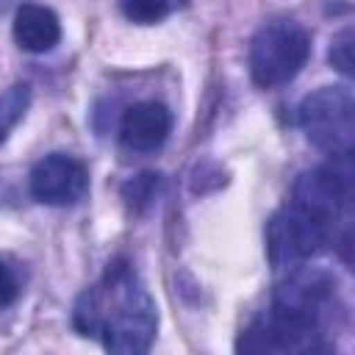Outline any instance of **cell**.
Listing matches in <instances>:
<instances>
[{
	"label": "cell",
	"instance_id": "obj_1",
	"mask_svg": "<svg viewBox=\"0 0 355 355\" xmlns=\"http://www.w3.org/2000/svg\"><path fill=\"white\" fill-rule=\"evenodd\" d=\"M344 302L333 272L300 263L272 291L269 308L239 336V352L255 355H311L327 349V333L338 327Z\"/></svg>",
	"mask_w": 355,
	"mask_h": 355
},
{
	"label": "cell",
	"instance_id": "obj_2",
	"mask_svg": "<svg viewBox=\"0 0 355 355\" xmlns=\"http://www.w3.org/2000/svg\"><path fill=\"white\" fill-rule=\"evenodd\" d=\"M72 327L100 338L108 352L141 355L155 341L158 305L139 272L125 258H114L103 277L75 300Z\"/></svg>",
	"mask_w": 355,
	"mask_h": 355
},
{
	"label": "cell",
	"instance_id": "obj_3",
	"mask_svg": "<svg viewBox=\"0 0 355 355\" xmlns=\"http://www.w3.org/2000/svg\"><path fill=\"white\" fill-rule=\"evenodd\" d=\"M333 244H341L344 255H347L349 225H344V227L330 225L288 200L266 222V258L275 269H291V266L308 263L311 258L322 255ZM347 261H349V255H347Z\"/></svg>",
	"mask_w": 355,
	"mask_h": 355
},
{
	"label": "cell",
	"instance_id": "obj_4",
	"mask_svg": "<svg viewBox=\"0 0 355 355\" xmlns=\"http://www.w3.org/2000/svg\"><path fill=\"white\" fill-rule=\"evenodd\" d=\"M311 58V33L294 17H272L250 39L247 67L261 89L291 83Z\"/></svg>",
	"mask_w": 355,
	"mask_h": 355
},
{
	"label": "cell",
	"instance_id": "obj_5",
	"mask_svg": "<svg viewBox=\"0 0 355 355\" xmlns=\"http://www.w3.org/2000/svg\"><path fill=\"white\" fill-rule=\"evenodd\" d=\"M297 122L305 139L327 158H352L355 144V97L347 83L319 86L302 97Z\"/></svg>",
	"mask_w": 355,
	"mask_h": 355
},
{
	"label": "cell",
	"instance_id": "obj_6",
	"mask_svg": "<svg viewBox=\"0 0 355 355\" xmlns=\"http://www.w3.org/2000/svg\"><path fill=\"white\" fill-rule=\"evenodd\" d=\"M288 202L330 222L349 225L352 208V158H330L297 175Z\"/></svg>",
	"mask_w": 355,
	"mask_h": 355
},
{
	"label": "cell",
	"instance_id": "obj_7",
	"mask_svg": "<svg viewBox=\"0 0 355 355\" xmlns=\"http://www.w3.org/2000/svg\"><path fill=\"white\" fill-rule=\"evenodd\" d=\"M28 191L36 202L67 208L89 194V169L69 153H47L28 175Z\"/></svg>",
	"mask_w": 355,
	"mask_h": 355
},
{
	"label": "cell",
	"instance_id": "obj_8",
	"mask_svg": "<svg viewBox=\"0 0 355 355\" xmlns=\"http://www.w3.org/2000/svg\"><path fill=\"white\" fill-rule=\"evenodd\" d=\"M175 125L169 105L158 100H141L125 108L119 119V139L133 153H155L164 147Z\"/></svg>",
	"mask_w": 355,
	"mask_h": 355
},
{
	"label": "cell",
	"instance_id": "obj_9",
	"mask_svg": "<svg viewBox=\"0 0 355 355\" xmlns=\"http://www.w3.org/2000/svg\"><path fill=\"white\" fill-rule=\"evenodd\" d=\"M14 42L25 53H50L61 42V19L53 8L39 3H22L14 11Z\"/></svg>",
	"mask_w": 355,
	"mask_h": 355
},
{
	"label": "cell",
	"instance_id": "obj_10",
	"mask_svg": "<svg viewBox=\"0 0 355 355\" xmlns=\"http://www.w3.org/2000/svg\"><path fill=\"white\" fill-rule=\"evenodd\" d=\"M31 100H33V89L25 80H17L0 92V144H6L11 130L25 119Z\"/></svg>",
	"mask_w": 355,
	"mask_h": 355
},
{
	"label": "cell",
	"instance_id": "obj_11",
	"mask_svg": "<svg viewBox=\"0 0 355 355\" xmlns=\"http://www.w3.org/2000/svg\"><path fill=\"white\" fill-rule=\"evenodd\" d=\"M158 189H161V175L158 172H141L122 186V200L128 202L130 211H144L158 197Z\"/></svg>",
	"mask_w": 355,
	"mask_h": 355
},
{
	"label": "cell",
	"instance_id": "obj_12",
	"mask_svg": "<svg viewBox=\"0 0 355 355\" xmlns=\"http://www.w3.org/2000/svg\"><path fill=\"white\" fill-rule=\"evenodd\" d=\"M119 8L136 25H155L172 11V3L169 0H119Z\"/></svg>",
	"mask_w": 355,
	"mask_h": 355
},
{
	"label": "cell",
	"instance_id": "obj_13",
	"mask_svg": "<svg viewBox=\"0 0 355 355\" xmlns=\"http://www.w3.org/2000/svg\"><path fill=\"white\" fill-rule=\"evenodd\" d=\"M352 44H355V31L347 25L341 28L333 42H330V50H327V61L336 72H341L344 78H352L355 72V58H352Z\"/></svg>",
	"mask_w": 355,
	"mask_h": 355
},
{
	"label": "cell",
	"instance_id": "obj_14",
	"mask_svg": "<svg viewBox=\"0 0 355 355\" xmlns=\"http://www.w3.org/2000/svg\"><path fill=\"white\" fill-rule=\"evenodd\" d=\"M19 291H22V286H19L17 272L0 258V308L14 305L19 300Z\"/></svg>",
	"mask_w": 355,
	"mask_h": 355
},
{
	"label": "cell",
	"instance_id": "obj_15",
	"mask_svg": "<svg viewBox=\"0 0 355 355\" xmlns=\"http://www.w3.org/2000/svg\"><path fill=\"white\" fill-rule=\"evenodd\" d=\"M14 6H17V0H0V17H3V14H8Z\"/></svg>",
	"mask_w": 355,
	"mask_h": 355
}]
</instances>
